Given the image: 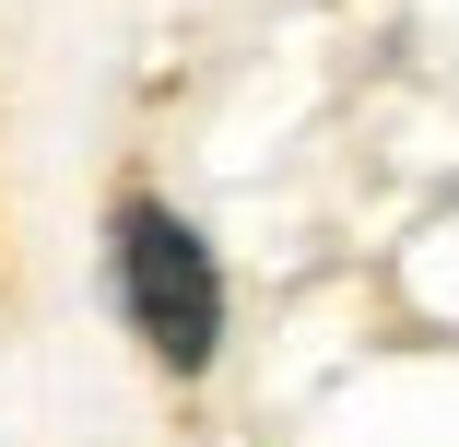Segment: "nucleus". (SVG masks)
<instances>
[{"label":"nucleus","instance_id":"1","mask_svg":"<svg viewBox=\"0 0 459 447\" xmlns=\"http://www.w3.org/2000/svg\"><path fill=\"white\" fill-rule=\"evenodd\" d=\"M107 271H118V318L142 330V353L165 377H201L212 341H224V259L201 247V224L165 212V201H118Z\"/></svg>","mask_w":459,"mask_h":447}]
</instances>
